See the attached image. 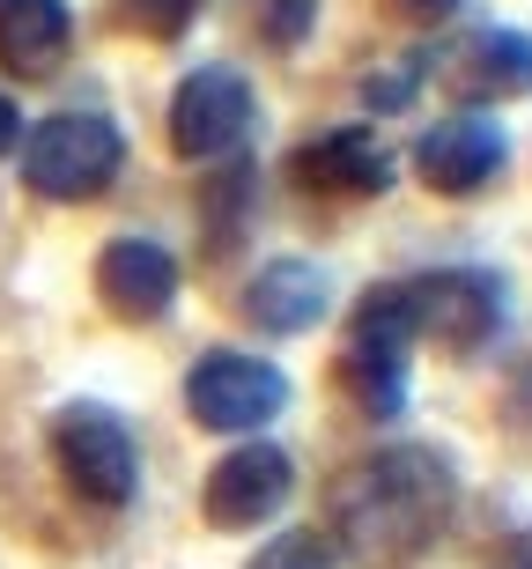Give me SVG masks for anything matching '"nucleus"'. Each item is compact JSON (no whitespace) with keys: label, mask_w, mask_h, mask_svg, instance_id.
<instances>
[{"label":"nucleus","mask_w":532,"mask_h":569,"mask_svg":"<svg viewBox=\"0 0 532 569\" xmlns=\"http://www.w3.org/2000/svg\"><path fill=\"white\" fill-rule=\"evenodd\" d=\"M459 481L429 443H384L378 459H355L333 481V555L355 569H406L451 526Z\"/></svg>","instance_id":"1"},{"label":"nucleus","mask_w":532,"mask_h":569,"mask_svg":"<svg viewBox=\"0 0 532 569\" xmlns=\"http://www.w3.org/2000/svg\"><path fill=\"white\" fill-rule=\"evenodd\" d=\"M127 163V141L104 111H52L22 141V186L38 200H97Z\"/></svg>","instance_id":"2"},{"label":"nucleus","mask_w":532,"mask_h":569,"mask_svg":"<svg viewBox=\"0 0 532 569\" xmlns=\"http://www.w3.org/2000/svg\"><path fill=\"white\" fill-rule=\"evenodd\" d=\"M406 348H414V311H406V281H384L355 303L341 348V385L370 422H392L406 407Z\"/></svg>","instance_id":"3"},{"label":"nucleus","mask_w":532,"mask_h":569,"mask_svg":"<svg viewBox=\"0 0 532 569\" xmlns=\"http://www.w3.org/2000/svg\"><path fill=\"white\" fill-rule=\"evenodd\" d=\"M52 459H60L67 488L82 496V503H133V488H141V459H133V437L127 422L97 400H74L52 415Z\"/></svg>","instance_id":"4"},{"label":"nucleus","mask_w":532,"mask_h":569,"mask_svg":"<svg viewBox=\"0 0 532 569\" xmlns=\"http://www.w3.org/2000/svg\"><path fill=\"white\" fill-rule=\"evenodd\" d=\"M185 407H192V422L214 429V437H259L289 407V378L274 362L244 356V348H208L185 378Z\"/></svg>","instance_id":"5"},{"label":"nucleus","mask_w":532,"mask_h":569,"mask_svg":"<svg viewBox=\"0 0 532 569\" xmlns=\"http://www.w3.org/2000/svg\"><path fill=\"white\" fill-rule=\"evenodd\" d=\"M406 311L414 333H429L451 356H481L503 333V281L489 267H436V274L406 281Z\"/></svg>","instance_id":"6"},{"label":"nucleus","mask_w":532,"mask_h":569,"mask_svg":"<svg viewBox=\"0 0 532 569\" xmlns=\"http://www.w3.org/2000/svg\"><path fill=\"white\" fill-rule=\"evenodd\" d=\"M252 119H259V97L237 67H192L171 97V148L185 163H222V156L244 148Z\"/></svg>","instance_id":"7"},{"label":"nucleus","mask_w":532,"mask_h":569,"mask_svg":"<svg viewBox=\"0 0 532 569\" xmlns=\"http://www.w3.org/2000/svg\"><path fill=\"white\" fill-rule=\"evenodd\" d=\"M289 488H297V459L281 443H267V437L237 443L230 459H214V473H208V526H222V532L259 526V518H274L289 503Z\"/></svg>","instance_id":"8"},{"label":"nucleus","mask_w":532,"mask_h":569,"mask_svg":"<svg viewBox=\"0 0 532 569\" xmlns=\"http://www.w3.org/2000/svg\"><path fill=\"white\" fill-rule=\"evenodd\" d=\"M511 163V141L495 119L466 111V119H444V127H429L414 141V170H422L429 192H444V200H473V192L489 186L495 170Z\"/></svg>","instance_id":"9"},{"label":"nucleus","mask_w":532,"mask_h":569,"mask_svg":"<svg viewBox=\"0 0 532 569\" xmlns=\"http://www.w3.org/2000/svg\"><path fill=\"white\" fill-rule=\"evenodd\" d=\"M436 74H444V89L466 97V104H511V97L532 89V38L525 30H503V22L466 30V38L436 60Z\"/></svg>","instance_id":"10"},{"label":"nucleus","mask_w":532,"mask_h":569,"mask_svg":"<svg viewBox=\"0 0 532 569\" xmlns=\"http://www.w3.org/2000/svg\"><path fill=\"white\" fill-rule=\"evenodd\" d=\"M97 296H104L111 318L155 326V318H171V303H178V259L163 252L155 237H111L104 259H97Z\"/></svg>","instance_id":"11"},{"label":"nucleus","mask_w":532,"mask_h":569,"mask_svg":"<svg viewBox=\"0 0 532 569\" xmlns=\"http://www.w3.org/2000/svg\"><path fill=\"white\" fill-rule=\"evenodd\" d=\"M289 178L303 192H341V200H370V192H392V156L378 148L370 127H333L319 141H303L289 156Z\"/></svg>","instance_id":"12"},{"label":"nucleus","mask_w":532,"mask_h":569,"mask_svg":"<svg viewBox=\"0 0 532 569\" xmlns=\"http://www.w3.org/2000/svg\"><path fill=\"white\" fill-rule=\"evenodd\" d=\"M74 44L67 0H0V67L22 82H44Z\"/></svg>","instance_id":"13"},{"label":"nucleus","mask_w":532,"mask_h":569,"mask_svg":"<svg viewBox=\"0 0 532 569\" xmlns=\"http://www.w3.org/2000/svg\"><path fill=\"white\" fill-rule=\"evenodd\" d=\"M325 267L311 259H274V267H259L252 289H244V318L267 326V333H311L325 318Z\"/></svg>","instance_id":"14"},{"label":"nucleus","mask_w":532,"mask_h":569,"mask_svg":"<svg viewBox=\"0 0 532 569\" xmlns=\"http://www.w3.org/2000/svg\"><path fill=\"white\" fill-rule=\"evenodd\" d=\"M244 569H341V555H333L325 532H281V540H267Z\"/></svg>","instance_id":"15"},{"label":"nucleus","mask_w":532,"mask_h":569,"mask_svg":"<svg viewBox=\"0 0 532 569\" xmlns=\"http://www.w3.org/2000/svg\"><path fill=\"white\" fill-rule=\"evenodd\" d=\"M127 8H133V22H141L149 38H178V30H185L208 0H127Z\"/></svg>","instance_id":"16"},{"label":"nucleus","mask_w":532,"mask_h":569,"mask_svg":"<svg viewBox=\"0 0 532 569\" xmlns=\"http://www.w3.org/2000/svg\"><path fill=\"white\" fill-rule=\"evenodd\" d=\"M303 22H311V0H274V16H267V38L274 44H297Z\"/></svg>","instance_id":"17"},{"label":"nucleus","mask_w":532,"mask_h":569,"mask_svg":"<svg viewBox=\"0 0 532 569\" xmlns=\"http://www.w3.org/2000/svg\"><path fill=\"white\" fill-rule=\"evenodd\" d=\"M392 8H400V16H414V22H444L459 0H392Z\"/></svg>","instance_id":"18"},{"label":"nucleus","mask_w":532,"mask_h":569,"mask_svg":"<svg viewBox=\"0 0 532 569\" xmlns=\"http://www.w3.org/2000/svg\"><path fill=\"white\" fill-rule=\"evenodd\" d=\"M495 569H532V532H518V540H511V548H503V555H495Z\"/></svg>","instance_id":"19"},{"label":"nucleus","mask_w":532,"mask_h":569,"mask_svg":"<svg viewBox=\"0 0 532 569\" xmlns=\"http://www.w3.org/2000/svg\"><path fill=\"white\" fill-rule=\"evenodd\" d=\"M16 141H22V111L8 104V97H0V156H8V148H16Z\"/></svg>","instance_id":"20"}]
</instances>
